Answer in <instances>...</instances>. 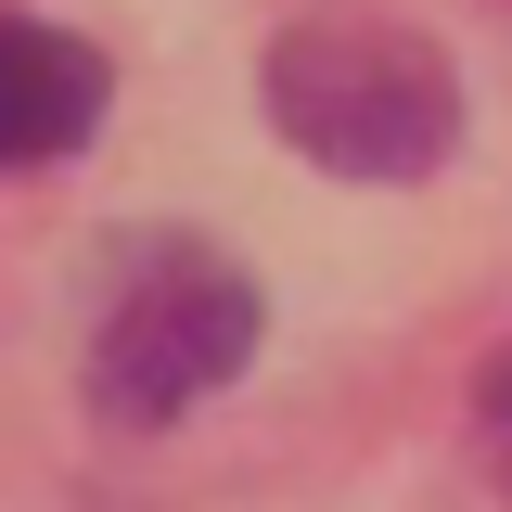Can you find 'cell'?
<instances>
[{"label":"cell","instance_id":"1","mask_svg":"<svg viewBox=\"0 0 512 512\" xmlns=\"http://www.w3.org/2000/svg\"><path fill=\"white\" fill-rule=\"evenodd\" d=\"M269 128L308 154L320 180H423L461 141V77L423 26H384V13H308L269 39L256 77Z\"/></svg>","mask_w":512,"mask_h":512},{"label":"cell","instance_id":"2","mask_svg":"<svg viewBox=\"0 0 512 512\" xmlns=\"http://www.w3.org/2000/svg\"><path fill=\"white\" fill-rule=\"evenodd\" d=\"M256 359V282L218 244H128L90 320V410L103 423H180Z\"/></svg>","mask_w":512,"mask_h":512},{"label":"cell","instance_id":"3","mask_svg":"<svg viewBox=\"0 0 512 512\" xmlns=\"http://www.w3.org/2000/svg\"><path fill=\"white\" fill-rule=\"evenodd\" d=\"M103 128V52L64 39V26H26L0 13V180L13 167H52Z\"/></svg>","mask_w":512,"mask_h":512},{"label":"cell","instance_id":"4","mask_svg":"<svg viewBox=\"0 0 512 512\" xmlns=\"http://www.w3.org/2000/svg\"><path fill=\"white\" fill-rule=\"evenodd\" d=\"M474 436H487V474L512 500V359H487V384H474Z\"/></svg>","mask_w":512,"mask_h":512}]
</instances>
